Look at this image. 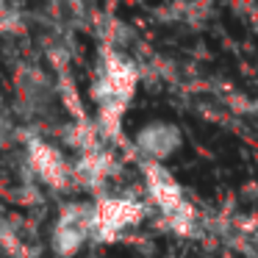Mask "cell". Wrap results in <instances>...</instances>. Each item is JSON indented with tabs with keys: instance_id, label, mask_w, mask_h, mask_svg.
<instances>
[{
	"instance_id": "1",
	"label": "cell",
	"mask_w": 258,
	"mask_h": 258,
	"mask_svg": "<svg viewBox=\"0 0 258 258\" xmlns=\"http://www.w3.org/2000/svg\"><path fill=\"white\" fill-rule=\"evenodd\" d=\"M136 70L122 56H108L100 67V75L95 81V97L100 103V117L106 125L117 128L128 100L136 89Z\"/></svg>"
},
{
	"instance_id": "2",
	"label": "cell",
	"mask_w": 258,
	"mask_h": 258,
	"mask_svg": "<svg viewBox=\"0 0 258 258\" xmlns=\"http://www.w3.org/2000/svg\"><path fill=\"white\" fill-rule=\"evenodd\" d=\"M145 175H147V191H150L153 203L164 211V217L172 222V228L189 230L191 222H195V208L186 203L183 191L172 180V175L161 164H147Z\"/></svg>"
},
{
	"instance_id": "3",
	"label": "cell",
	"mask_w": 258,
	"mask_h": 258,
	"mask_svg": "<svg viewBox=\"0 0 258 258\" xmlns=\"http://www.w3.org/2000/svg\"><path fill=\"white\" fill-rule=\"evenodd\" d=\"M95 236V206H70L58 217L53 230V250L70 258L81 250L84 239Z\"/></svg>"
},
{
	"instance_id": "4",
	"label": "cell",
	"mask_w": 258,
	"mask_h": 258,
	"mask_svg": "<svg viewBox=\"0 0 258 258\" xmlns=\"http://www.w3.org/2000/svg\"><path fill=\"white\" fill-rule=\"evenodd\" d=\"M145 217V206L125 197H108L95 206V239H117Z\"/></svg>"
},
{
	"instance_id": "5",
	"label": "cell",
	"mask_w": 258,
	"mask_h": 258,
	"mask_svg": "<svg viewBox=\"0 0 258 258\" xmlns=\"http://www.w3.org/2000/svg\"><path fill=\"white\" fill-rule=\"evenodd\" d=\"M180 142H183L180 128L172 122H147L136 134V147L147 158V164H161L178 150Z\"/></svg>"
},
{
	"instance_id": "6",
	"label": "cell",
	"mask_w": 258,
	"mask_h": 258,
	"mask_svg": "<svg viewBox=\"0 0 258 258\" xmlns=\"http://www.w3.org/2000/svg\"><path fill=\"white\" fill-rule=\"evenodd\" d=\"M31 164L39 172V178L50 186H64L67 183V164L56 153V147L45 142H31Z\"/></svg>"
}]
</instances>
